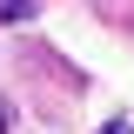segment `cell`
Returning <instances> with one entry per match:
<instances>
[{"label": "cell", "mask_w": 134, "mask_h": 134, "mask_svg": "<svg viewBox=\"0 0 134 134\" xmlns=\"http://www.w3.org/2000/svg\"><path fill=\"white\" fill-rule=\"evenodd\" d=\"M100 134H134V127H121V121H107V127H100Z\"/></svg>", "instance_id": "cell-1"}, {"label": "cell", "mask_w": 134, "mask_h": 134, "mask_svg": "<svg viewBox=\"0 0 134 134\" xmlns=\"http://www.w3.org/2000/svg\"><path fill=\"white\" fill-rule=\"evenodd\" d=\"M0 134H7V107H0Z\"/></svg>", "instance_id": "cell-2"}]
</instances>
